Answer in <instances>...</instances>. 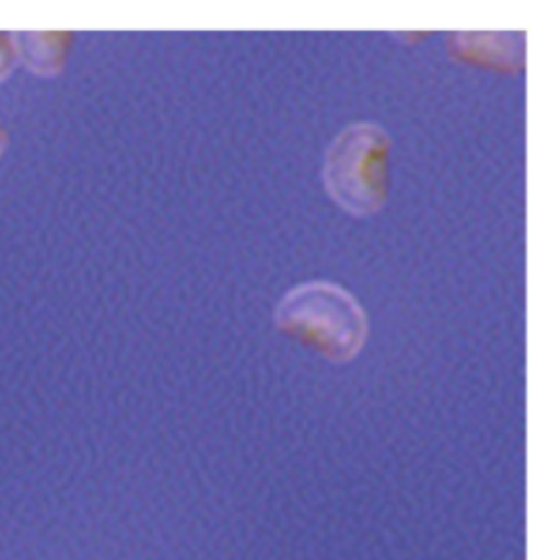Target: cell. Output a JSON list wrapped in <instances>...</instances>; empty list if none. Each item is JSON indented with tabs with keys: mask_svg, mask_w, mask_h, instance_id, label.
<instances>
[{
	"mask_svg": "<svg viewBox=\"0 0 549 560\" xmlns=\"http://www.w3.org/2000/svg\"><path fill=\"white\" fill-rule=\"evenodd\" d=\"M7 147H9V133H7V129H4L2 122H0V158L4 155Z\"/></svg>",
	"mask_w": 549,
	"mask_h": 560,
	"instance_id": "cell-6",
	"label": "cell"
},
{
	"mask_svg": "<svg viewBox=\"0 0 549 560\" xmlns=\"http://www.w3.org/2000/svg\"><path fill=\"white\" fill-rule=\"evenodd\" d=\"M75 35L69 31L15 33L17 65L37 78H56L65 71Z\"/></svg>",
	"mask_w": 549,
	"mask_h": 560,
	"instance_id": "cell-4",
	"label": "cell"
},
{
	"mask_svg": "<svg viewBox=\"0 0 549 560\" xmlns=\"http://www.w3.org/2000/svg\"><path fill=\"white\" fill-rule=\"evenodd\" d=\"M274 327L330 363L354 361L370 336L367 312L359 299L332 281L290 288L274 307Z\"/></svg>",
	"mask_w": 549,
	"mask_h": 560,
	"instance_id": "cell-1",
	"label": "cell"
},
{
	"mask_svg": "<svg viewBox=\"0 0 549 560\" xmlns=\"http://www.w3.org/2000/svg\"><path fill=\"white\" fill-rule=\"evenodd\" d=\"M15 67H17L15 33L0 31V84L15 71Z\"/></svg>",
	"mask_w": 549,
	"mask_h": 560,
	"instance_id": "cell-5",
	"label": "cell"
},
{
	"mask_svg": "<svg viewBox=\"0 0 549 560\" xmlns=\"http://www.w3.org/2000/svg\"><path fill=\"white\" fill-rule=\"evenodd\" d=\"M390 136L372 120L341 129L327 149L323 183L330 200L354 218H372L385 209L390 189Z\"/></svg>",
	"mask_w": 549,
	"mask_h": 560,
	"instance_id": "cell-2",
	"label": "cell"
},
{
	"mask_svg": "<svg viewBox=\"0 0 549 560\" xmlns=\"http://www.w3.org/2000/svg\"><path fill=\"white\" fill-rule=\"evenodd\" d=\"M446 48L455 60L479 69L519 73L526 67L524 33H451Z\"/></svg>",
	"mask_w": 549,
	"mask_h": 560,
	"instance_id": "cell-3",
	"label": "cell"
}]
</instances>
